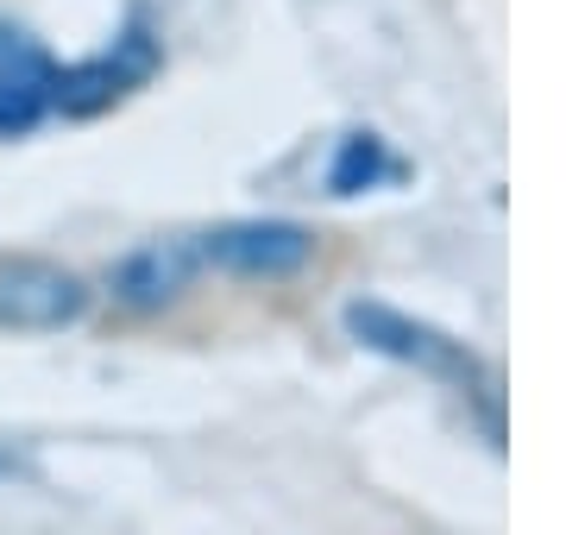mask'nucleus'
Segmentation results:
<instances>
[{"instance_id":"f257e3e1","label":"nucleus","mask_w":566,"mask_h":535,"mask_svg":"<svg viewBox=\"0 0 566 535\" xmlns=\"http://www.w3.org/2000/svg\"><path fill=\"white\" fill-rule=\"evenodd\" d=\"M196 259L233 277H290L315 259V233L303 221H227L196 233Z\"/></svg>"},{"instance_id":"f03ea898","label":"nucleus","mask_w":566,"mask_h":535,"mask_svg":"<svg viewBox=\"0 0 566 535\" xmlns=\"http://www.w3.org/2000/svg\"><path fill=\"white\" fill-rule=\"evenodd\" d=\"M82 310H88V284L70 265H51V259H7L0 265V328H70Z\"/></svg>"},{"instance_id":"7ed1b4c3","label":"nucleus","mask_w":566,"mask_h":535,"mask_svg":"<svg viewBox=\"0 0 566 535\" xmlns=\"http://www.w3.org/2000/svg\"><path fill=\"white\" fill-rule=\"evenodd\" d=\"M196 240H151V246L126 252L120 265L107 271V290H114V303L133 315H151L164 303H177L189 277H196Z\"/></svg>"},{"instance_id":"20e7f679","label":"nucleus","mask_w":566,"mask_h":535,"mask_svg":"<svg viewBox=\"0 0 566 535\" xmlns=\"http://www.w3.org/2000/svg\"><path fill=\"white\" fill-rule=\"evenodd\" d=\"M346 328L359 334L371 353L409 359V366H422V371H453V378H472V359H465L447 334L422 328V322H409V315L385 310V303H353V310H346Z\"/></svg>"},{"instance_id":"39448f33","label":"nucleus","mask_w":566,"mask_h":535,"mask_svg":"<svg viewBox=\"0 0 566 535\" xmlns=\"http://www.w3.org/2000/svg\"><path fill=\"white\" fill-rule=\"evenodd\" d=\"M359 177H365V183L378 177V145H371V139H353V145H346L340 170H334V189H340V196H353V189H359Z\"/></svg>"}]
</instances>
